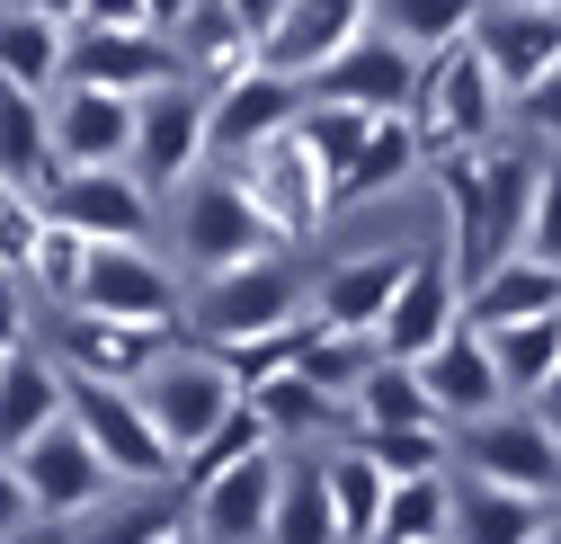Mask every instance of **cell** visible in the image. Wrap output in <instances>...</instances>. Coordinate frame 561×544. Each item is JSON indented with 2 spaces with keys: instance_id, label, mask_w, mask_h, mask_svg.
<instances>
[{
  "instance_id": "6da1fadb",
  "label": "cell",
  "mask_w": 561,
  "mask_h": 544,
  "mask_svg": "<svg viewBox=\"0 0 561 544\" xmlns=\"http://www.w3.org/2000/svg\"><path fill=\"white\" fill-rule=\"evenodd\" d=\"M500 81L481 72L472 45H446L419 63V90H410V134H419V161H446V152H481L490 134H500Z\"/></svg>"
},
{
  "instance_id": "7a4b0ae2",
  "label": "cell",
  "mask_w": 561,
  "mask_h": 544,
  "mask_svg": "<svg viewBox=\"0 0 561 544\" xmlns=\"http://www.w3.org/2000/svg\"><path fill=\"white\" fill-rule=\"evenodd\" d=\"M196 321V349H241V339H276V330H295L304 321V277H295V259H250V268H224V277H205L196 304L179 313Z\"/></svg>"
},
{
  "instance_id": "3957f363",
  "label": "cell",
  "mask_w": 561,
  "mask_h": 544,
  "mask_svg": "<svg viewBox=\"0 0 561 544\" xmlns=\"http://www.w3.org/2000/svg\"><path fill=\"white\" fill-rule=\"evenodd\" d=\"M62 420L81 429V446L116 473V483H170L179 455L161 446V429L144 420V401H134L125 384H81V375H62Z\"/></svg>"
},
{
  "instance_id": "277c9868",
  "label": "cell",
  "mask_w": 561,
  "mask_h": 544,
  "mask_svg": "<svg viewBox=\"0 0 561 544\" xmlns=\"http://www.w3.org/2000/svg\"><path fill=\"white\" fill-rule=\"evenodd\" d=\"M455 455H463V483L526 491V500H561V438L526 411V401H500L490 420H472Z\"/></svg>"
},
{
  "instance_id": "5b68a950",
  "label": "cell",
  "mask_w": 561,
  "mask_h": 544,
  "mask_svg": "<svg viewBox=\"0 0 561 544\" xmlns=\"http://www.w3.org/2000/svg\"><path fill=\"white\" fill-rule=\"evenodd\" d=\"M205 170V90H187V81H170V90H152V99H134V144H125V179L152 196L170 188H187Z\"/></svg>"
},
{
  "instance_id": "8992f818",
  "label": "cell",
  "mask_w": 561,
  "mask_h": 544,
  "mask_svg": "<svg viewBox=\"0 0 561 544\" xmlns=\"http://www.w3.org/2000/svg\"><path fill=\"white\" fill-rule=\"evenodd\" d=\"M134 401H144V420L161 429V446L170 455H187V446H205L215 438V420L232 411V384H224V366L205 358V349H161V366L134 384Z\"/></svg>"
},
{
  "instance_id": "52a82bcc",
  "label": "cell",
  "mask_w": 561,
  "mask_h": 544,
  "mask_svg": "<svg viewBox=\"0 0 561 544\" xmlns=\"http://www.w3.org/2000/svg\"><path fill=\"white\" fill-rule=\"evenodd\" d=\"M179 81V54L152 27H72L62 36V90H107V99H152Z\"/></svg>"
},
{
  "instance_id": "ba28073f",
  "label": "cell",
  "mask_w": 561,
  "mask_h": 544,
  "mask_svg": "<svg viewBox=\"0 0 561 544\" xmlns=\"http://www.w3.org/2000/svg\"><path fill=\"white\" fill-rule=\"evenodd\" d=\"M463 45L481 54V72L500 81V99H526L543 72H561V10L552 0H481Z\"/></svg>"
},
{
  "instance_id": "9c48e42d",
  "label": "cell",
  "mask_w": 561,
  "mask_h": 544,
  "mask_svg": "<svg viewBox=\"0 0 561 544\" xmlns=\"http://www.w3.org/2000/svg\"><path fill=\"white\" fill-rule=\"evenodd\" d=\"M36 206H45V224L81 233L90 250H144V233H152V215H161L125 170H62Z\"/></svg>"
},
{
  "instance_id": "30bf717a",
  "label": "cell",
  "mask_w": 561,
  "mask_h": 544,
  "mask_svg": "<svg viewBox=\"0 0 561 544\" xmlns=\"http://www.w3.org/2000/svg\"><path fill=\"white\" fill-rule=\"evenodd\" d=\"M72 313H99V321L161 330V339H170V330H179V313H187V295H179V277H170L152 250H90Z\"/></svg>"
},
{
  "instance_id": "8fae6325",
  "label": "cell",
  "mask_w": 561,
  "mask_h": 544,
  "mask_svg": "<svg viewBox=\"0 0 561 544\" xmlns=\"http://www.w3.org/2000/svg\"><path fill=\"white\" fill-rule=\"evenodd\" d=\"M241 196H250V215L276 233V241H304L321 215H330V179L312 170V152L295 144V134H276V144H259L250 161H232L224 170Z\"/></svg>"
},
{
  "instance_id": "7c38bea8",
  "label": "cell",
  "mask_w": 561,
  "mask_h": 544,
  "mask_svg": "<svg viewBox=\"0 0 561 544\" xmlns=\"http://www.w3.org/2000/svg\"><path fill=\"white\" fill-rule=\"evenodd\" d=\"M455 321H463V286H455L446 250H410L401 286H392V304H383V321H375V349H383L392 366H419Z\"/></svg>"
},
{
  "instance_id": "4fadbf2b",
  "label": "cell",
  "mask_w": 561,
  "mask_h": 544,
  "mask_svg": "<svg viewBox=\"0 0 561 544\" xmlns=\"http://www.w3.org/2000/svg\"><path fill=\"white\" fill-rule=\"evenodd\" d=\"M10 473H19V491H27V509H36V518H90V509L116 491V473L81 446V429H72V420H54L45 438H27V446L10 455Z\"/></svg>"
},
{
  "instance_id": "5bb4252c",
  "label": "cell",
  "mask_w": 561,
  "mask_h": 544,
  "mask_svg": "<svg viewBox=\"0 0 561 544\" xmlns=\"http://www.w3.org/2000/svg\"><path fill=\"white\" fill-rule=\"evenodd\" d=\"M179 241H187V259L205 268V277L250 268V259L276 250V233L250 215V196H241L224 170H215V179H187V196H179Z\"/></svg>"
},
{
  "instance_id": "9a60e30c",
  "label": "cell",
  "mask_w": 561,
  "mask_h": 544,
  "mask_svg": "<svg viewBox=\"0 0 561 544\" xmlns=\"http://www.w3.org/2000/svg\"><path fill=\"white\" fill-rule=\"evenodd\" d=\"M276 483H286L276 446L224 464L205 491H187V535H196V544H259V535H267V509H276Z\"/></svg>"
},
{
  "instance_id": "2e32d148",
  "label": "cell",
  "mask_w": 561,
  "mask_h": 544,
  "mask_svg": "<svg viewBox=\"0 0 561 544\" xmlns=\"http://www.w3.org/2000/svg\"><path fill=\"white\" fill-rule=\"evenodd\" d=\"M295 107H304V81L241 72V81H224L215 99H205V152L215 161H250L259 144H276V134L295 125Z\"/></svg>"
},
{
  "instance_id": "e0dca14e",
  "label": "cell",
  "mask_w": 561,
  "mask_h": 544,
  "mask_svg": "<svg viewBox=\"0 0 561 544\" xmlns=\"http://www.w3.org/2000/svg\"><path fill=\"white\" fill-rule=\"evenodd\" d=\"M170 339L161 330H125V321H99V313H54V375H81V384H144L161 366Z\"/></svg>"
},
{
  "instance_id": "ac0fdd59",
  "label": "cell",
  "mask_w": 561,
  "mask_h": 544,
  "mask_svg": "<svg viewBox=\"0 0 561 544\" xmlns=\"http://www.w3.org/2000/svg\"><path fill=\"white\" fill-rule=\"evenodd\" d=\"M410 90H419V63L401 54V45H383L375 27L347 45V54H330L321 72L304 81V99H330V107H357V116H401L410 107Z\"/></svg>"
},
{
  "instance_id": "d6986e66",
  "label": "cell",
  "mask_w": 561,
  "mask_h": 544,
  "mask_svg": "<svg viewBox=\"0 0 561 544\" xmlns=\"http://www.w3.org/2000/svg\"><path fill=\"white\" fill-rule=\"evenodd\" d=\"M366 36V0H286L276 27L259 36V72H286V81H312L330 54H347Z\"/></svg>"
},
{
  "instance_id": "ffe728a7",
  "label": "cell",
  "mask_w": 561,
  "mask_h": 544,
  "mask_svg": "<svg viewBox=\"0 0 561 544\" xmlns=\"http://www.w3.org/2000/svg\"><path fill=\"white\" fill-rule=\"evenodd\" d=\"M419 375V393H428V411H437V429H472V420H490V411H500V375H490V349H481V330H446L437 339V349L428 358H419L410 366Z\"/></svg>"
},
{
  "instance_id": "44dd1931",
  "label": "cell",
  "mask_w": 561,
  "mask_h": 544,
  "mask_svg": "<svg viewBox=\"0 0 561 544\" xmlns=\"http://www.w3.org/2000/svg\"><path fill=\"white\" fill-rule=\"evenodd\" d=\"M45 134H54V170H125L134 99H107V90H54V99H45Z\"/></svg>"
},
{
  "instance_id": "7402d4cb",
  "label": "cell",
  "mask_w": 561,
  "mask_h": 544,
  "mask_svg": "<svg viewBox=\"0 0 561 544\" xmlns=\"http://www.w3.org/2000/svg\"><path fill=\"white\" fill-rule=\"evenodd\" d=\"M401 268H410V250H357V259H339L330 277L312 286V330H366L375 339V321H383V304H392V286H401Z\"/></svg>"
},
{
  "instance_id": "603a6c76",
  "label": "cell",
  "mask_w": 561,
  "mask_h": 544,
  "mask_svg": "<svg viewBox=\"0 0 561 544\" xmlns=\"http://www.w3.org/2000/svg\"><path fill=\"white\" fill-rule=\"evenodd\" d=\"M481 233H490V268H508L526 250V215H535V152L526 144H481Z\"/></svg>"
},
{
  "instance_id": "cb8c5ba5",
  "label": "cell",
  "mask_w": 561,
  "mask_h": 544,
  "mask_svg": "<svg viewBox=\"0 0 561 544\" xmlns=\"http://www.w3.org/2000/svg\"><path fill=\"white\" fill-rule=\"evenodd\" d=\"M552 518H561V500H526V491L455 483V500H446V544H543Z\"/></svg>"
},
{
  "instance_id": "d4e9b609",
  "label": "cell",
  "mask_w": 561,
  "mask_h": 544,
  "mask_svg": "<svg viewBox=\"0 0 561 544\" xmlns=\"http://www.w3.org/2000/svg\"><path fill=\"white\" fill-rule=\"evenodd\" d=\"M543 313H561V268H543V259H508L463 295V330H508V321H543Z\"/></svg>"
},
{
  "instance_id": "484cf974",
  "label": "cell",
  "mask_w": 561,
  "mask_h": 544,
  "mask_svg": "<svg viewBox=\"0 0 561 544\" xmlns=\"http://www.w3.org/2000/svg\"><path fill=\"white\" fill-rule=\"evenodd\" d=\"M472 19H481V0H366V27H375L383 45H401L410 63H428V54L463 45Z\"/></svg>"
},
{
  "instance_id": "4316f807",
  "label": "cell",
  "mask_w": 561,
  "mask_h": 544,
  "mask_svg": "<svg viewBox=\"0 0 561 544\" xmlns=\"http://www.w3.org/2000/svg\"><path fill=\"white\" fill-rule=\"evenodd\" d=\"M54 420H62V375H54V358L19 349L10 366H0V464H10L27 438H45Z\"/></svg>"
},
{
  "instance_id": "83f0119b",
  "label": "cell",
  "mask_w": 561,
  "mask_h": 544,
  "mask_svg": "<svg viewBox=\"0 0 561 544\" xmlns=\"http://www.w3.org/2000/svg\"><path fill=\"white\" fill-rule=\"evenodd\" d=\"M410 170H419V134H410V116H375L366 144L347 152V170H330V206H366V196L401 188Z\"/></svg>"
},
{
  "instance_id": "f1b7e54d",
  "label": "cell",
  "mask_w": 561,
  "mask_h": 544,
  "mask_svg": "<svg viewBox=\"0 0 561 544\" xmlns=\"http://www.w3.org/2000/svg\"><path fill=\"white\" fill-rule=\"evenodd\" d=\"M481 349H490V375H500L508 401H535L561 366V313L543 321H508V330H481Z\"/></svg>"
},
{
  "instance_id": "f546056e",
  "label": "cell",
  "mask_w": 561,
  "mask_h": 544,
  "mask_svg": "<svg viewBox=\"0 0 561 544\" xmlns=\"http://www.w3.org/2000/svg\"><path fill=\"white\" fill-rule=\"evenodd\" d=\"M312 473H321V500H330V518H339V544H375V518H383V473H375L357 446H330Z\"/></svg>"
},
{
  "instance_id": "4dcf8cb0",
  "label": "cell",
  "mask_w": 561,
  "mask_h": 544,
  "mask_svg": "<svg viewBox=\"0 0 561 544\" xmlns=\"http://www.w3.org/2000/svg\"><path fill=\"white\" fill-rule=\"evenodd\" d=\"M62 36H72V27H45V19L0 10V90L54 99V90H62Z\"/></svg>"
},
{
  "instance_id": "1f68e13d",
  "label": "cell",
  "mask_w": 561,
  "mask_h": 544,
  "mask_svg": "<svg viewBox=\"0 0 561 544\" xmlns=\"http://www.w3.org/2000/svg\"><path fill=\"white\" fill-rule=\"evenodd\" d=\"M250 411H259V429H267V446H286V438H321V429H339L347 420V401H330L321 384H304L295 366L276 375V384H259V393H241Z\"/></svg>"
},
{
  "instance_id": "d6a6232c",
  "label": "cell",
  "mask_w": 561,
  "mask_h": 544,
  "mask_svg": "<svg viewBox=\"0 0 561 544\" xmlns=\"http://www.w3.org/2000/svg\"><path fill=\"white\" fill-rule=\"evenodd\" d=\"M375 366H383V349H375L366 330H312V321H304V358H295V375L321 384L330 401H357V384H366Z\"/></svg>"
},
{
  "instance_id": "836d02e7",
  "label": "cell",
  "mask_w": 561,
  "mask_h": 544,
  "mask_svg": "<svg viewBox=\"0 0 561 544\" xmlns=\"http://www.w3.org/2000/svg\"><path fill=\"white\" fill-rule=\"evenodd\" d=\"M446 500H455L446 473H428V483H383L375 544H446Z\"/></svg>"
},
{
  "instance_id": "e575fe53",
  "label": "cell",
  "mask_w": 561,
  "mask_h": 544,
  "mask_svg": "<svg viewBox=\"0 0 561 544\" xmlns=\"http://www.w3.org/2000/svg\"><path fill=\"white\" fill-rule=\"evenodd\" d=\"M259 544H339V518H330V500H321V473H312V464H286Z\"/></svg>"
},
{
  "instance_id": "d590c367",
  "label": "cell",
  "mask_w": 561,
  "mask_h": 544,
  "mask_svg": "<svg viewBox=\"0 0 561 544\" xmlns=\"http://www.w3.org/2000/svg\"><path fill=\"white\" fill-rule=\"evenodd\" d=\"M347 446H357L383 483H428V473H446V455H455L446 429H357Z\"/></svg>"
},
{
  "instance_id": "8d00e7d4",
  "label": "cell",
  "mask_w": 561,
  "mask_h": 544,
  "mask_svg": "<svg viewBox=\"0 0 561 544\" xmlns=\"http://www.w3.org/2000/svg\"><path fill=\"white\" fill-rule=\"evenodd\" d=\"M347 411H357L366 429H437V411H428V393H419V375L392 366V358L357 384V401H347Z\"/></svg>"
},
{
  "instance_id": "74e56055",
  "label": "cell",
  "mask_w": 561,
  "mask_h": 544,
  "mask_svg": "<svg viewBox=\"0 0 561 544\" xmlns=\"http://www.w3.org/2000/svg\"><path fill=\"white\" fill-rule=\"evenodd\" d=\"M259 446H267V429H259V411H250V401H232V411L215 420V438H205V446H187V455H179V500H187V491H205V483H215L224 464H241V455H259Z\"/></svg>"
},
{
  "instance_id": "f35d334b",
  "label": "cell",
  "mask_w": 561,
  "mask_h": 544,
  "mask_svg": "<svg viewBox=\"0 0 561 544\" xmlns=\"http://www.w3.org/2000/svg\"><path fill=\"white\" fill-rule=\"evenodd\" d=\"M366 125H375V116H357V107H330V99H304L286 134H295L304 152H312V170L330 179V170H347V152L366 144Z\"/></svg>"
},
{
  "instance_id": "ab89813d",
  "label": "cell",
  "mask_w": 561,
  "mask_h": 544,
  "mask_svg": "<svg viewBox=\"0 0 561 544\" xmlns=\"http://www.w3.org/2000/svg\"><path fill=\"white\" fill-rule=\"evenodd\" d=\"M81 268H90V241H81V233H62V224H45L19 277H27V286L54 304V313H72V295H81Z\"/></svg>"
},
{
  "instance_id": "60d3db41",
  "label": "cell",
  "mask_w": 561,
  "mask_h": 544,
  "mask_svg": "<svg viewBox=\"0 0 561 544\" xmlns=\"http://www.w3.org/2000/svg\"><path fill=\"white\" fill-rule=\"evenodd\" d=\"M517 259L561 268V152L535 161V215H526V250H517Z\"/></svg>"
},
{
  "instance_id": "b9f144b4",
  "label": "cell",
  "mask_w": 561,
  "mask_h": 544,
  "mask_svg": "<svg viewBox=\"0 0 561 544\" xmlns=\"http://www.w3.org/2000/svg\"><path fill=\"white\" fill-rule=\"evenodd\" d=\"M187 526V509H170V500H134V509H116L90 544H161V535H179Z\"/></svg>"
},
{
  "instance_id": "7bdbcfd3",
  "label": "cell",
  "mask_w": 561,
  "mask_h": 544,
  "mask_svg": "<svg viewBox=\"0 0 561 544\" xmlns=\"http://www.w3.org/2000/svg\"><path fill=\"white\" fill-rule=\"evenodd\" d=\"M36 233H45V206H36V196H0V277H19V268H27Z\"/></svg>"
},
{
  "instance_id": "ee69618b",
  "label": "cell",
  "mask_w": 561,
  "mask_h": 544,
  "mask_svg": "<svg viewBox=\"0 0 561 544\" xmlns=\"http://www.w3.org/2000/svg\"><path fill=\"white\" fill-rule=\"evenodd\" d=\"M517 125L535 134V144H552V152H561V72H543V81L517 99Z\"/></svg>"
},
{
  "instance_id": "f6af8a7d",
  "label": "cell",
  "mask_w": 561,
  "mask_h": 544,
  "mask_svg": "<svg viewBox=\"0 0 561 544\" xmlns=\"http://www.w3.org/2000/svg\"><path fill=\"white\" fill-rule=\"evenodd\" d=\"M19 349H27V295H19V277H0V366Z\"/></svg>"
},
{
  "instance_id": "bcb514c9",
  "label": "cell",
  "mask_w": 561,
  "mask_h": 544,
  "mask_svg": "<svg viewBox=\"0 0 561 544\" xmlns=\"http://www.w3.org/2000/svg\"><path fill=\"white\" fill-rule=\"evenodd\" d=\"M27 518H36V509H27V491H19V473L0 464V544H19V535H27Z\"/></svg>"
},
{
  "instance_id": "7dc6e473",
  "label": "cell",
  "mask_w": 561,
  "mask_h": 544,
  "mask_svg": "<svg viewBox=\"0 0 561 544\" xmlns=\"http://www.w3.org/2000/svg\"><path fill=\"white\" fill-rule=\"evenodd\" d=\"M215 10H224V19H232V27L250 36V45H259V36L276 27V10H286V0H215Z\"/></svg>"
},
{
  "instance_id": "c3c4849f",
  "label": "cell",
  "mask_w": 561,
  "mask_h": 544,
  "mask_svg": "<svg viewBox=\"0 0 561 544\" xmlns=\"http://www.w3.org/2000/svg\"><path fill=\"white\" fill-rule=\"evenodd\" d=\"M72 27H144V0H81Z\"/></svg>"
},
{
  "instance_id": "681fc988",
  "label": "cell",
  "mask_w": 561,
  "mask_h": 544,
  "mask_svg": "<svg viewBox=\"0 0 561 544\" xmlns=\"http://www.w3.org/2000/svg\"><path fill=\"white\" fill-rule=\"evenodd\" d=\"M19 19H45V27H72L81 19V0H10Z\"/></svg>"
},
{
  "instance_id": "f907efd6",
  "label": "cell",
  "mask_w": 561,
  "mask_h": 544,
  "mask_svg": "<svg viewBox=\"0 0 561 544\" xmlns=\"http://www.w3.org/2000/svg\"><path fill=\"white\" fill-rule=\"evenodd\" d=\"M187 10H196V0H144V27H152V36H170Z\"/></svg>"
},
{
  "instance_id": "816d5d0a",
  "label": "cell",
  "mask_w": 561,
  "mask_h": 544,
  "mask_svg": "<svg viewBox=\"0 0 561 544\" xmlns=\"http://www.w3.org/2000/svg\"><path fill=\"white\" fill-rule=\"evenodd\" d=\"M526 411H535V420H543V429H552V438H561V366H552V384H543V393H535V401H526Z\"/></svg>"
},
{
  "instance_id": "f5cc1de1",
  "label": "cell",
  "mask_w": 561,
  "mask_h": 544,
  "mask_svg": "<svg viewBox=\"0 0 561 544\" xmlns=\"http://www.w3.org/2000/svg\"><path fill=\"white\" fill-rule=\"evenodd\" d=\"M161 544H196V535H187V526H179V535H161Z\"/></svg>"
},
{
  "instance_id": "db71d44e",
  "label": "cell",
  "mask_w": 561,
  "mask_h": 544,
  "mask_svg": "<svg viewBox=\"0 0 561 544\" xmlns=\"http://www.w3.org/2000/svg\"><path fill=\"white\" fill-rule=\"evenodd\" d=\"M543 544H561V518H552V535H543Z\"/></svg>"
},
{
  "instance_id": "11a10c76",
  "label": "cell",
  "mask_w": 561,
  "mask_h": 544,
  "mask_svg": "<svg viewBox=\"0 0 561 544\" xmlns=\"http://www.w3.org/2000/svg\"><path fill=\"white\" fill-rule=\"evenodd\" d=\"M19 544H36V535H19Z\"/></svg>"
},
{
  "instance_id": "9f6ffc18",
  "label": "cell",
  "mask_w": 561,
  "mask_h": 544,
  "mask_svg": "<svg viewBox=\"0 0 561 544\" xmlns=\"http://www.w3.org/2000/svg\"><path fill=\"white\" fill-rule=\"evenodd\" d=\"M0 196H10V188H0Z\"/></svg>"
},
{
  "instance_id": "6f0895ef",
  "label": "cell",
  "mask_w": 561,
  "mask_h": 544,
  "mask_svg": "<svg viewBox=\"0 0 561 544\" xmlns=\"http://www.w3.org/2000/svg\"><path fill=\"white\" fill-rule=\"evenodd\" d=\"M552 10H561V0H552Z\"/></svg>"
}]
</instances>
